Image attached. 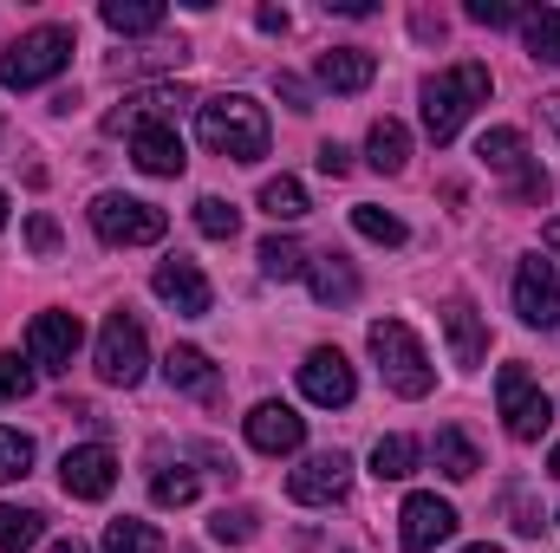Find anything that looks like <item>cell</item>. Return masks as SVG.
Wrapping results in <instances>:
<instances>
[{
	"label": "cell",
	"instance_id": "cell-28",
	"mask_svg": "<svg viewBox=\"0 0 560 553\" xmlns=\"http://www.w3.org/2000/svg\"><path fill=\"white\" fill-rule=\"evenodd\" d=\"M105 553H163V534H156L150 521H131V515H125V521L105 528Z\"/></svg>",
	"mask_w": 560,
	"mask_h": 553
},
{
	"label": "cell",
	"instance_id": "cell-7",
	"mask_svg": "<svg viewBox=\"0 0 560 553\" xmlns=\"http://www.w3.org/2000/svg\"><path fill=\"white\" fill-rule=\"evenodd\" d=\"M143 365H150L143 326L131 319V313H112L105 332H98V378H105V385H138Z\"/></svg>",
	"mask_w": 560,
	"mask_h": 553
},
{
	"label": "cell",
	"instance_id": "cell-29",
	"mask_svg": "<svg viewBox=\"0 0 560 553\" xmlns=\"http://www.w3.org/2000/svg\"><path fill=\"white\" fill-rule=\"evenodd\" d=\"M300 268H306V248H300L293 235H268V242H261V274L293 280Z\"/></svg>",
	"mask_w": 560,
	"mask_h": 553
},
{
	"label": "cell",
	"instance_id": "cell-4",
	"mask_svg": "<svg viewBox=\"0 0 560 553\" xmlns=\"http://www.w3.org/2000/svg\"><path fill=\"white\" fill-rule=\"evenodd\" d=\"M372 358H378V372H385V385H392L398 398H423V391L436 385L418 332H411L405 319H378V326H372Z\"/></svg>",
	"mask_w": 560,
	"mask_h": 553
},
{
	"label": "cell",
	"instance_id": "cell-42",
	"mask_svg": "<svg viewBox=\"0 0 560 553\" xmlns=\"http://www.w3.org/2000/svg\"><path fill=\"white\" fill-rule=\"evenodd\" d=\"M280 98H287L293 111H313V105H306V85H300V79H287V72H280Z\"/></svg>",
	"mask_w": 560,
	"mask_h": 553
},
{
	"label": "cell",
	"instance_id": "cell-38",
	"mask_svg": "<svg viewBox=\"0 0 560 553\" xmlns=\"http://www.w3.org/2000/svg\"><path fill=\"white\" fill-rule=\"evenodd\" d=\"M509 196H515V202H548V176L522 163V169H515V183H509Z\"/></svg>",
	"mask_w": 560,
	"mask_h": 553
},
{
	"label": "cell",
	"instance_id": "cell-5",
	"mask_svg": "<svg viewBox=\"0 0 560 553\" xmlns=\"http://www.w3.org/2000/svg\"><path fill=\"white\" fill-rule=\"evenodd\" d=\"M92 228L112 242V248H143V242H163L170 215L156 202H138V196H98L92 202Z\"/></svg>",
	"mask_w": 560,
	"mask_h": 553
},
{
	"label": "cell",
	"instance_id": "cell-41",
	"mask_svg": "<svg viewBox=\"0 0 560 553\" xmlns=\"http://www.w3.org/2000/svg\"><path fill=\"white\" fill-rule=\"evenodd\" d=\"M319 169H326V176H346V169H352V156H346L339 143H319Z\"/></svg>",
	"mask_w": 560,
	"mask_h": 553
},
{
	"label": "cell",
	"instance_id": "cell-43",
	"mask_svg": "<svg viewBox=\"0 0 560 553\" xmlns=\"http://www.w3.org/2000/svg\"><path fill=\"white\" fill-rule=\"evenodd\" d=\"M255 20H261V26H268V33H287V13H280V7H261V13H255Z\"/></svg>",
	"mask_w": 560,
	"mask_h": 553
},
{
	"label": "cell",
	"instance_id": "cell-12",
	"mask_svg": "<svg viewBox=\"0 0 560 553\" xmlns=\"http://www.w3.org/2000/svg\"><path fill=\"white\" fill-rule=\"evenodd\" d=\"M150 286H156V299H163V306H176L183 319H202V313H209V299H215V293H209V280H202V268H196L189 255H170V261L150 274Z\"/></svg>",
	"mask_w": 560,
	"mask_h": 553
},
{
	"label": "cell",
	"instance_id": "cell-24",
	"mask_svg": "<svg viewBox=\"0 0 560 553\" xmlns=\"http://www.w3.org/2000/svg\"><path fill=\"white\" fill-rule=\"evenodd\" d=\"M522 33H528V52H535L541 66H560V7L522 13Z\"/></svg>",
	"mask_w": 560,
	"mask_h": 553
},
{
	"label": "cell",
	"instance_id": "cell-26",
	"mask_svg": "<svg viewBox=\"0 0 560 553\" xmlns=\"http://www.w3.org/2000/svg\"><path fill=\"white\" fill-rule=\"evenodd\" d=\"M105 26L112 33H156L163 26V7L156 0H105Z\"/></svg>",
	"mask_w": 560,
	"mask_h": 553
},
{
	"label": "cell",
	"instance_id": "cell-11",
	"mask_svg": "<svg viewBox=\"0 0 560 553\" xmlns=\"http://www.w3.org/2000/svg\"><path fill=\"white\" fill-rule=\"evenodd\" d=\"M59 482H66V495H79V502H105V495H112V482H118V456H112L105 443L66 449V462H59Z\"/></svg>",
	"mask_w": 560,
	"mask_h": 553
},
{
	"label": "cell",
	"instance_id": "cell-27",
	"mask_svg": "<svg viewBox=\"0 0 560 553\" xmlns=\"http://www.w3.org/2000/svg\"><path fill=\"white\" fill-rule=\"evenodd\" d=\"M261 209H268L275 222H300V215H306V189H300L293 176H268V183H261Z\"/></svg>",
	"mask_w": 560,
	"mask_h": 553
},
{
	"label": "cell",
	"instance_id": "cell-14",
	"mask_svg": "<svg viewBox=\"0 0 560 553\" xmlns=\"http://www.w3.org/2000/svg\"><path fill=\"white\" fill-rule=\"evenodd\" d=\"M300 391L313 398V404H326V411H339V404H352V391H359V378H352V365H346V352H313L306 365H300Z\"/></svg>",
	"mask_w": 560,
	"mask_h": 553
},
{
	"label": "cell",
	"instance_id": "cell-22",
	"mask_svg": "<svg viewBox=\"0 0 560 553\" xmlns=\"http://www.w3.org/2000/svg\"><path fill=\"white\" fill-rule=\"evenodd\" d=\"M39 534H46V515H39V508H13V502H0V553H26Z\"/></svg>",
	"mask_w": 560,
	"mask_h": 553
},
{
	"label": "cell",
	"instance_id": "cell-13",
	"mask_svg": "<svg viewBox=\"0 0 560 553\" xmlns=\"http://www.w3.org/2000/svg\"><path fill=\"white\" fill-rule=\"evenodd\" d=\"M131 156H138V169H150V176H183V163H189L170 118H131Z\"/></svg>",
	"mask_w": 560,
	"mask_h": 553
},
{
	"label": "cell",
	"instance_id": "cell-20",
	"mask_svg": "<svg viewBox=\"0 0 560 553\" xmlns=\"http://www.w3.org/2000/svg\"><path fill=\"white\" fill-rule=\"evenodd\" d=\"M313 293H319L326 306H352V299H359V274H352V261H346L339 248H326V255L313 261Z\"/></svg>",
	"mask_w": 560,
	"mask_h": 553
},
{
	"label": "cell",
	"instance_id": "cell-8",
	"mask_svg": "<svg viewBox=\"0 0 560 553\" xmlns=\"http://www.w3.org/2000/svg\"><path fill=\"white\" fill-rule=\"evenodd\" d=\"M515 313L528 319V326H560V268L555 261H541V255H528L522 268H515Z\"/></svg>",
	"mask_w": 560,
	"mask_h": 553
},
{
	"label": "cell",
	"instance_id": "cell-16",
	"mask_svg": "<svg viewBox=\"0 0 560 553\" xmlns=\"http://www.w3.org/2000/svg\"><path fill=\"white\" fill-rule=\"evenodd\" d=\"M248 443H255L261 456H287V449L306 443V416H293L287 404H255V411H248Z\"/></svg>",
	"mask_w": 560,
	"mask_h": 553
},
{
	"label": "cell",
	"instance_id": "cell-15",
	"mask_svg": "<svg viewBox=\"0 0 560 553\" xmlns=\"http://www.w3.org/2000/svg\"><path fill=\"white\" fill-rule=\"evenodd\" d=\"M398 521H405V528H398V534H405V553H430L436 541L456 534V508H450L443 495H411Z\"/></svg>",
	"mask_w": 560,
	"mask_h": 553
},
{
	"label": "cell",
	"instance_id": "cell-2",
	"mask_svg": "<svg viewBox=\"0 0 560 553\" xmlns=\"http://www.w3.org/2000/svg\"><path fill=\"white\" fill-rule=\"evenodd\" d=\"M476 105H489V66H450V72H436L423 85V131H430V143H450L469 125Z\"/></svg>",
	"mask_w": 560,
	"mask_h": 553
},
{
	"label": "cell",
	"instance_id": "cell-9",
	"mask_svg": "<svg viewBox=\"0 0 560 553\" xmlns=\"http://www.w3.org/2000/svg\"><path fill=\"white\" fill-rule=\"evenodd\" d=\"M346 489H352V462H346L339 449H326V456H313V462H300V469L287 475V495H293L300 508L346 502Z\"/></svg>",
	"mask_w": 560,
	"mask_h": 553
},
{
	"label": "cell",
	"instance_id": "cell-45",
	"mask_svg": "<svg viewBox=\"0 0 560 553\" xmlns=\"http://www.w3.org/2000/svg\"><path fill=\"white\" fill-rule=\"evenodd\" d=\"M52 553H85V541H59Z\"/></svg>",
	"mask_w": 560,
	"mask_h": 553
},
{
	"label": "cell",
	"instance_id": "cell-39",
	"mask_svg": "<svg viewBox=\"0 0 560 553\" xmlns=\"http://www.w3.org/2000/svg\"><path fill=\"white\" fill-rule=\"evenodd\" d=\"M26 242H33V255H52V248H59V222H52V215H33V222H26Z\"/></svg>",
	"mask_w": 560,
	"mask_h": 553
},
{
	"label": "cell",
	"instance_id": "cell-10",
	"mask_svg": "<svg viewBox=\"0 0 560 553\" xmlns=\"http://www.w3.org/2000/svg\"><path fill=\"white\" fill-rule=\"evenodd\" d=\"M79 339H85L79 313H39V319L26 326V352H33V365H46V372H66V365L79 358Z\"/></svg>",
	"mask_w": 560,
	"mask_h": 553
},
{
	"label": "cell",
	"instance_id": "cell-19",
	"mask_svg": "<svg viewBox=\"0 0 560 553\" xmlns=\"http://www.w3.org/2000/svg\"><path fill=\"white\" fill-rule=\"evenodd\" d=\"M163 378H170L176 391L215 398V365H209V352H196V345H170V358H163Z\"/></svg>",
	"mask_w": 560,
	"mask_h": 553
},
{
	"label": "cell",
	"instance_id": "cell-46",
	"mask_svg": "<svg viewBox=\"0 0 560 553\" xmlns=\"http://www.w3.org/2000/svg\"><path fill=\"white\" fill-rule=\"evenodd\" d=\"M548 248L560 255V222H548Z\"/></svg>",
	"mask_w": 560,
	"mask_h": 553
},
{
	"label": "cell",
	"instance_id": "cell-30",
	"mask_svg": "<svg viewBox=\"0 0 560 553\" xmlns=\"http://www.w3.org/2000/svg\"><path fill=\"white\" fill-rule=\"evenodd\" d=\"M352 228H359L365 242H385V248H398V242H405V222H398L392 209H372V202H359V209H352Z\"/></svg>",
	"mask_w": 560,
	"mask_h": 553
},
{
	"label": "cell",
	"instance_id": "cell-17",
	"mask_svg": "<svg viewBox=\"0 0 560 553\" xmlns=\"http://www.w3.org/2000/svg\"><path fill=\"white\" fill-rule=\"evenodd\" d=\"M372 72H378V59H372L365 46H332V52H319V85H332V92H365Z\"/></svg>",
	"mask_w": 560,
	"mask_h": 553
},
{
	"label": "cell",
	"instance_id": "cell-23",
	"mask_svg": "<svg viewBox=\"0 0 560 553\" xmlns=\"http://www.w3.org/2000/svg\"><path fill=\"white\" fill-rule=\"evenodd\" d=\"M436 469H443L450 482H469V475L482 469V456H476V443H469L463 430H436Z\"/></svg>",
	"mask_w": 560,
	"mask_h": 553
},
{
	"label": "cell",
	"instance_id": "cell-31",
	"mask_svg": "<svg viewBox=\"0 0 560 553\" xmlns=\"http://www.w3.org/2000/svg\"><path fill=\"white\" fill-rule=\"evenodd\" d=\"M522 150H528V138H522V131H509V125L476 143V156H482L489 169H522Z\"/></svg>",
	"mask_w": 560,
	"mask_h": 553
},
{
	"label": "cell",
	"instance_id": "cell-47",
	"mask_svg": "<svg viewBox=\"0 0 560 553\" xmlns=\"http://www.w3.org/2000/svg\"><path fill=\"white\" fill-rule=\"evenodd\" d=\"M463 553H502V548H489V541H482V548H463Z\"/></svg>",
	"mask_w": 560,
	"mask_h": 553
},
{
	"label": "cell",
	"instance_id": "cell-44",
	"mask_svg": "<svg viewBox=\"0 0 560 553\" xmlns=\"http://www.w3.org/2000/svg\"><path fill=\"white\" fill-rule=\"evenodd\" d=\"M541 118H548V125L560 131V98H541Z\"/></svg>",
	"mask_w": 560,
	"mask_h": 553
},
{
	"label": "cell",
	"instance_id": "cell-3",
	"mask_svg": "<svg viewBox=\"0 0 560 553\" xmlns=\"http://www.w3.org/2000/svg\"><path fill=\"white\" fill-rule=\"evenodd\" d=\"M66 66H72V26H33V33H20V39L7 46L0 85H7V92H33V85H46V79L66 72Z\"/></svg>",
	"mask_w": 560,
	"mask_h": 553
},
{
	"label": "cell",
	"instance_id": "cell-36",
	"mask_svg": "<svg viewBox=\"0 0 560 553\" xmlns=\"http://www.w3.org/2000/svg\"><path fill=\"white\" fill-rule=\"evenodd\" d=\"M33 391V378H26V365L13 358V352H0V404H13V398H26Z\"/></svg>",
	"mask_w": 560,
	"mask_h": 553
},
{
	"label": "cell",
	"instance_id": "cell-37",
	"mask_svg": "<svg viewBox=\"0 0 560 553\" xmlns=\"http://www.w3.org/2000/svg\"><path fill=\"white\" fill-rule=\"evenodd\" d=\"M469 20H476V26H515L522 13H515L509 0H469Z\"/></svg>",
	"mask_w": 560,
	"mask_h": 553
},
{
	"label": "cell",
	"instance_id": "cell-18",
	"mask_svg": "<svg viewBox=\"0 0 560 553\" xmlns=\"http://www.w3.org/2000/svg\"><path fill=\"white\" fill-rule=\"evenodd\" d=\"M443 332H450V358H456L463 372H469V365H482V352H489V332H482L476 306L450 299V306H443Z\"/></svg>",
	"mask_w": 560,
	"mask_h": 553
},
{
	"label": "cell",
	"instance_id": "cell-32",
	"mask_svg": "<svg viewBox=\"0 0 560 553\" xmlns=\"http://www.w3.org/2000/svg\"><path fill=\"white\" fill-rule=\"evenodd\" d=\"M196 228H202V235H215V242H235L242 209H229L222 196H202V202H196Z\"/></svg>",
	"mask_w": 560,
	"mask_h": 553
},
{
	"label": "cell",
	"instance_id": "cell-25",
	"mask_svg": "<svg viewBox=\"0 0 560 553\" xmlns=\"http://www.w3.org/2000/svg\"><path fill=\"white\" fill-rule=\"evenodd\" d=\"M418 469V443L411 436H378V449H372V475L378 482H405Z\"/></svg>",
	"mask_w": 560,
	"mask_h": 553
},
{
	"label": "cell",
	"instance_id": "cell-21",
	"mask_svg": "<svg viewBox=\"0 0 560 553\" xmlns=\"http://www.w3.org/2000/svg\"><path fill=\"white\" fill-rule=\"evenodd\" d=\"M365 150H372V169L398 176V169H405V156H411V131H405L398 118H378V125H372V138H365Z\"/></svg>",
	"mask_w": 560,
	"mask_h": 553
},
{
	"label": "cell",
	"instance_id": "cell-48",
	"mask_svg": "<svg viewBox=\"0 0 560 553\" xmlns=\"http://www.w3.org/2000/svg\"><path fill=\"white\" fill-rule=\"evenodd\" d=\"M0 228H7V196H0Z\"/></svg>",
	"mask_w": 560,
	"mask_h": 553
},
{
	"label": "cell",
	"instance_id": "cell-49",
	"mask_svg": "<svg viewBox=\"0 0 560 553\" xmlns=\"http://www.w3.org/2000/svg\"><path fill=\"white\" fill-rule=\"evenodd\" d=\"M548 469H555V475H560V449H555V462H548Z\"/></svg>",
	"mask_w": 560,
	"mask_h": 553
},
{
	"label": "cell",
	"instance_id": "cell-6",
	"mask_svg": "<svg viewBox=\"0 0 560 553\" xmlns=\"http://www.w3.org/2000/svg\"><path fill=\"white\" fill-rule=\"evenodd\" d=\"M495 404H502V416H509V436H522V443H535V436L555 423V404H548V391H535L528 365H502Z\"/></svg>",
	"mask_w": 560,
	"mask_h": 553
},
{
	"label": "cell",
	"instance_id": "cell-34",
	"mask_svg": "<svg viewBox=\"0 0 560 553\" xmlns=\"http://www.w3.org/2000/svg\"><path fill=\"white\" fill-rule=\"evenodd\" d=\"M150 495H156V508H183V502H196V475H189V469L156 475V482H150Z\"/></svg>",
	"mask_w": 560,
	"mask_h": 553
},
{
	"label": "cell",
	"instance_id": "cell-33",
	"mask_svg": "<svg viewBox=\"0 0 560 553\" xmlns=\"http://www.w3.org/2000/svg\"><path fill=\"white\" fill-rule=\"evenodd\" d=\"M33 469V436L20 430H0V482H20Z\"/></svg>",
	"mask_w": 560,
	"mask_h": 553
},
{
	"label": "cell",
	"instance_id": "cell-35",
	"mask_svg": "<svg viewBox=\"0 0 560 553\" xmlns=\"http://www.w3.org/2000/svg\"><path fill=\"white\" fill-rule=\"evenodd\" d=\"M209 534H215V541H255L261 528H255V515H248V508H235V515L222 508V515L209 521Z\"/></svg>",
	"mask_w": 560,
	"mask_h": 553
},
{
	"label": "cell",
	"instance_id": "cell-1",
	"mask_svg": "<svg viewBox=\"0 0 560 553\" xmlns=\"http://www.w3.org/2000/svg\"><path fill=\"white\" fill-rule=\"evenodd\" d=\"M196 138H202V150H215L229 163H261L268 156V111L242 92H222L196 111Z\"/></svg>",
	"mask_w": 560,
	"mask_h": 553
},
{
	"label": "cell",
	"instance_id": "cell-40",
	"mask_svg": "<svg viewBox=\"0 0 560 553\" xmlns=\"http://www.w3.org/2000/svg\"><path fill=\"white\" fill-rule=\"evenodd\" d=\"M509 508H515V528H522V534H541V508H535L528 495H515Z\"/></svg>",
	"mask_w": 560,
	"mask_h": 553
}]
</instances>
